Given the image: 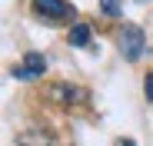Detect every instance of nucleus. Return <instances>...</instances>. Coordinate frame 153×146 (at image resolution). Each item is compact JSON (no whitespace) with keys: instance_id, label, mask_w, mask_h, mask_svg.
Listing matches in <instances>:
<instances>
[{"instance_id":"nucleus-1","label":"nucleus","mask_w":153,"mask_h":146,"mask_svg":"<svg viewBox=\"0 0 153 146\" xmlns=\"http://www.w3.org/2000/svg\"><path fill=\"white\" fill-rule=\"evenodd\" d=\"M143 50H146L143 30L137 27V23H123V27H120V53H123L126 60H140Z\"/></svg>"},{"instance_id":"nucleus-2","label":"nucleus","mask_w":153,"mask_h":146,"mask_svg":"<svg viewBox=\"0 0 153 146\" xmlns=\"http://www.w3.org/2000/svg\"><path fill=\"white\" fill-rule=\"evenodd\" d=\"M47 100H53L60 106H73V103H87V90L76 83H53L47 90Z\"/></svg>"},{"instance_id":"nucleus-3","label":"nucleus","mask_w":153,"mask_h":146,"mask_svg":"<svg viewBox=\"0 0 153 146\" xmlns=\"http://www.w3.org/2000/svg\"><path fill=\"white\" fill-rule=\"evenodd\" d=\"M33 10L47 20H70L73 17V4H67V0H33Z\"/></svg>"},{"instance_id":"nucleus-4","label":"nucleus","mask_w":153,"mask_h":146,"mask_svg":"<svg viewBox=\"0 0 153 146\" xmlns=\"http://www.w3.org/2000/svg\"><path fill=\"white\" fill-rule=\"evenodd\" d=\"M43 70H47V60L40 53H27L23 66H13L10 73H13V80H37V77H43Z\"/></svg>"},{"instance_id":"nucleus-5","label":"nucleus","mask_w":153,"mask_h":146,"mask_svg":"<svg viewBox=\"0 0 153 146\" xmlns=\"http://www.w3.org/2000/svg\"><path fill=\"white\" fill-rule=\"evenodd\" d=\"M17 146H53V139L43 130H23V133H17Z\"/></svg>"},{"instance_id":"nucleus-6","label":"nucleus","mask_w":153,"mask_h":146,"mask_svg":"<svg viewBox=\"0 0 153 146\" xmlns=\"http://www.w3.org/2000/svg\"><path fill=\"white\" fill-rule=\"evenodd\" d=\"M67 37H70V46H87L90 43V27L87 23H73Z\"/></svg>"},{"instance_id":"nucleus-7","label":"nucleus","mask_w":153,"mask_h":146,"mask_svg":"<svg viewBox=\"0 0 153 146\" xmlns=\"http://www.w3.org/2000/svg\"><path fill=\"white\" fill-rule=\"evenodd\" d=\"M100 7H103L107 17H120L123 13V0H100Z\"/></svg>"},{"instance_id":"nucleus-8","label":"nucleus","mask_w":153,"mask_h":146,"mask_svg":"<svg viewBox=\"0 0 153 146\" xmlns=\"http://www.w3.org/2000/svg\"><path fill=\"white\" fill-rule=\"evenodd\" d=\"M143 93H146V100L153 103V73H146V80H143Z\"/></svg>"},{"instance_id":"nucleus-9","label":"nucleus","mask_w":153,"mask_h":146,"mask_svg":"<svg viewBox=\"0 0 153 146\" xmlns=\"http://www.w3.org/2000/svg\"><path fill=\"white\" fill-rule=\"evenodd\" d=\"M113 146H137V143H133V139H117Z\"/></svg>"}]
</instances>
